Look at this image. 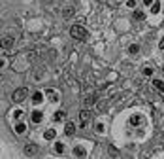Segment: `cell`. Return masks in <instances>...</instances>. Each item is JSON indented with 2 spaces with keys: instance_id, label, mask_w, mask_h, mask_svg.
Returning <instances> with one entry per match:
<instances>
[{
  "instance_id": "6da1fadb",
  "label": "cell",
  "mask_w": 164,
  "mask_h": 159,
  "mask_svg": "<svg viewBox=\"0 0 164 159\" xmlns=\"http://www.w3.org/2000/svg\"><path fill=\"white\" fill-rule=\"evenodd\" d=\"M70 36L75 38V40H83V38H87V29L83 25H74L70 29Z\"/></svg>"
},
{
  "instance_id": "7a4b0ae2",
  "label": "cell",
  "mask_w": 164,
  "mask_h": 159,
  "mask_svg": "<svg viewBox=\"0 0 164 159\" xmlns=\"http://www.w3.org/2000/svg\"><path fill=\"white\" fill-rule=\"evenodd\" d=\"M27 97H28V89H27V87H19V89H15V91H13L12 100L15 102V104H21V102L27 99Z\"/></svg>"
},
{
  "instance_id": "3957f363",
  "label": "cell",
  "mask_w": 164,
  "mask_h": 159,
  "mask_svg": "<svg viewBox=\"0 0 164 159\" xmlns=\"http://www.w3.org/2000/svg\"><path fill=\"white\" fill-rule=\"evenodd\" d=\"M93 110H89V108H83L79 112V123H81V127H87L91 123V119H93Z\"/></svg>"
},
{
  "instance_id": "277c9868",
  "label": "cell",
  "mask_w": 164,
  "mask_h": 159,
  "mask_svg": "<svg viewBox=\"0 0 164 159\" xmlns=\"http://www.w3.org/2000/svg\"><path fill=\"white\" fill-rule=\"evenodd\" d=\"M38 153V146L36 144H27L25 146V155H36Z\"/></svg>"
},
{
  "instance_id": "5b68a950",
  "label": "cell",
  "mask_w": 164,
  "mask_h": 159,
  "mask_svg": "<svg viewBox=\"0 0 164 159\" xmlns=\"http://www.w3.org/2000/svg\"><path fill=\"white\" fill-rule=\"evenodd\" d=\"M153 89L155 91H158V93H164V81L162 80H153Z\"/></svg>"
},
{
  "instance_id": "8992f818",
  "label": "cell",
  "mask_w": 164,
  "mask_h": 159,
  "mask_svg": "<svg viewBox=\"0 0 164 159\" xmlns=\"http://www.w3.org/2000/svg\"><path fill=\"white\" fill-rule=\"evenodd\" d=\"M74 133H75V125L72 121H68V123H66V127H64V135L66 136H72Z\"/></svg>"
},
{
  "instance_id": "52a82bcc",
  "label": "cell",
  "mask_w": 164,
  "mask_h": 159,
  "mask_svg": "<svg viewBox=\"0 0 164 159\" xmlns=\"http://www.w3.org/2000/svg\"><path fill=\"white\" fill-rule=\"evenodd\" d=\"M74 8H72V6H66V8H62V17L64 19H70V17H74Z\"/></svg>"
},
{
  "instance_id": "ba28073f",
  "label": "cell",
  "mask_w": 164,
  "mask_h": 159,
  "mask_svg": "<svg viewBox=\"0 0 164 159\" xmlns=\"http://www.w3.org/2000/svg\"><path fill=\"white\" fill-rule=\"evenodd\" d=\"M45 95H47V97H49V99H51V100H53V102H57V100L60 99V95H59V91H53V89H47V91H45Z\"/></svg>"
},
{
  "instance_id": "9c48e42d",
  "label": "cell",
  "mask_w": 164,
  "mask_h": 159,
  "mask_svg": "<svg viewBox=\"0 0 164 159\" xmlns=\"http://www.w3.org/2000/svg\"><path fill=\"white\" fill-rule=\"evenodd\" d=\"M96 99H98L96 95H87L85 99H83V104H85V106H93L94 102H96Z\"/></svg>"
},
{
  "instance_id": "30bf717a",
  "label": "cell",
  "mask_w": 164,
  "mask_h": 159,
  "mask_svg": "<svg viewBox=\"0 0 164 159\" xmlns=\"http://www.w3.org/2000/svg\"><path fill=\"white\" fill-rule=\"evenodd\" d=\"M12 45H13V38H12V36H4V38H2V48H4V49H9Z\"/></svg>"
},
{
  "instance_id": "8fae6325",
  "label": "cell",
  "mask_w": 164,
  "mask_h": 159,
  "mask_svg": "<svg viewBox=\"0 0 164 159\" xmlns=\"http://www.w3.org/2000/svg\"><path fill=\"white\" fill-rule=\"evenodd\" d=\"M32 102H34V104H40V102H44V93H42V91H36V93L32 95Z\"/></svg>"
},
{
  "instance_id": "7c38bea8",
  "label": "cell",
  "mask_w": 164,
  "mask_h": 159,
  "mask_svg": "<svg viewBox=\"0 0 164 159\" xmlns=\"http://www.w3.org/2000/svg\"><path fill=\"white\" fill-rule=\"evenodd\" d=\"M30 117H32V121H34V123H40V121H42V117H44V114H42V112H38V110H34Z\"/></svg>"
},
{
  "instance_id": "4fadbf2b",
  "label": "cell",
  "mask_w": 164,
  "mask_h": 159,
  "mask_svg": "<svg viewBox=\"0 0 164 159\" xmlns=\"http://www.w3.org/2000/svg\"><path fill=\"white\" fill-rule=\"evenodd\" d=\"M15 133H17V135H25V133H27V125H25V123H17V125H15Z\"/></svg>"
},
{
  "instance_id": "5bb4252c",
  "label": "cell",
  "mask_w": 164,
  "mask_h": 159,
  "mask_svg": "<svg viewBox=\"0 0 164 159\" xmlns=\"http://www.w3.org/2000/svg\"><path fill=\"white\" fill-rule=\"evenodd\" d=\"M55 136H57V131H53V129H49V131L44 133V138H45V140H53Z\"/></svg>"
},
{
  "instance_id": "9a60e30c",
  "label": "cell",
  "mask_w": 164,
  "mask_h": 159,
  "mask_svg": "<svg viewBox=\"0 0 164 159\" xmlns=\"http://www.w3.org/2000/svg\"><path fill=\"white\" fill-rule=\"evenodd\" d=\"M74 155H75V157H85L87 153H85L83 148H79V146H78V148H74Z\"/></svg>"
},
{
  "instance_id": "2e32d148",
  "label": "cell",
  "mask_w": 164,
  "mask_h": 159,
  "mask_svg": "<svg viewBox=\"0 0 164 159\" xmlns=\"http://www.w3.org/2000/svg\"><path fill=\"white\" fill-rule=\"evenodd\" d=\"M140 123H142V116H132L130 117V125H140Z\"/></svg>"
},
{
  "instance_id": "e0dca14e",
  "label": "cell",
  "mask_w": 164,
  "mask_h": 159,
  "mask_svg": "<svg viewBox=\"0 0 164 159\" xmlns=\"http://www.w3.org/2000/svg\"><path fill=\"white\" fill-rule=\"evenodd\" d=\"M64 117H66V114L62 110H59L57 114H55V121H64Z\"/></svg>"
},
{
  "instance_id": "ac0fdd59",
  "label": "cell",
  "mask_w": 164,
  "mask_h": 159,
  "mask_svg": "<svg viewBox=\"0 0 164 159\" xmlns=\"http://www.w3.org/2000/svg\"><path fill=\"white\" fill-rule=\"evenodd\" d=\"M107 153H110L111 157H117V155H119V150H117V148H113V146H110V148H107Z\"/></svg>"
},
{
  "instance_id": "d6986e66",
  "label": "cell",
  "mask_w": 164,
  "mask_h": 159,
  "mask_svg": "<svg viewBox=\"0 0 164 159\" xmlns=\"http://www.w3.org/2000/svg\"><path fill=\"white\" fill-rule=\"evenodd\" d=\"M55 152L57 153H64V144L62 142H57V144H55Z\"/></svg>"
},
{
  "instance_id": "ffe728a7",
  "label": "cell",
  "mask_w": 164,
  "mask_h": 159,
  "mask_svg": "<svg viewBox=\"0 0 164 159\" xmlns=\"http://www.w3.org/2000/svg\"><path fill=\"white\" fill-rule=\"evenodd\" d=\"M158 12H160V2H155L151 6V13H158Z\"/></svg>"
},
{
  "instance_id": "44dd1931",
  "label": "cell",
  "mask_w": 164,
  "mask_h": 159,
  "mask_svg": "<svg viewBox=\"0 0 164 159\" xmlns=\"http://www.w3.org/2000/svg\"><path fill=\"white\" fill-rule=\"evenodd\" d=\"M134 19H136V21H142V19H143V12L136 10V12H134Z\"/></svg>"
},
{
  "instance_id": "7402d4cb",
  "label": "cell",
  "mask_w": 164,
  "mask_h": 159,
  "mask_svg": "<svg viewBox=\"0 0 164 159\" xmlns=\"http://www.w3.org/2000/svg\"><path fill=\"white\" fill-rule=\"evenodd\" d=\"M128 51L130 53H138V51H140V45H136V44H132L130 48H128Z\"/></svg>"
},
{
  "instance_id": "603a6c76",
  "label": "cell",
  "mask_w": 164,
  "mask_h": 159,
  "mask_svg": "<svg viewBox=\"0 0 164 159\" xmlns=\"http://www.w3.org/2000/svg\"><path fill=\"white\" fill-rule=\"evenodd\" d=\"M23 116H25V114H23L21 110H15V114H13V117H15V119H21Z\"/></svg>"
},
{
  "instance_id": "cb8c5ba5",
  "label": "cell",
  "mask_w": 164,
  "mask_h": 159,
  "mask_svg": "<svg viewBox=\"0 0 164 159\" xmlns=\"http://www.w3.org/2000/svg\"><path fill=\"white\" fill-rule=\"evenodd\" d=\"M153 74V68L151 66H147V68H143V76H151Z\"/></svg>"
},
{
  "instance_id": "d4e9b609",
  "label": "cell",
  "mask_w": 164,
  "mask_h": 159,
  "mask_svg": "<svg viewBox=\"0 0 164 159\" xmlns=\"http://www.w3.org/2000/svg\"><path fill=\"white\" fill-rule=\"evenodd\" d=\"M158 48H160V49H164V38L160 40V44H158Z\"/></svg>"
},
{
  "instance_id": "484cf974",
  "label": "cell",
  "mask_w": 164,
  "mask_h": 159,
  "mask_svg": "<svg viewBox=\"0 0 164 159\" xmlns=\"http://www.w3.org/2000/svg\"><path fill=\"white\" fill-rule=\"evenodd\" d=\"M153 2V0H143V4H145V6H147V4H151Z\"/></svg>"
},
{
  "instance_id": "4316f807",
  "label": "cell",
  "mask_w": 164,
  "mask_h": 159,
  "mask_svg": "<svg viewBox=\"0 0 164 159\" xmlns=\"http://www.w3.org/2000/svg\"><path fill=\"white\" fill-rule=\"evenodd\" d=\"M162 70H164V68H162Z\"/></svg>"
}]
</instances>
